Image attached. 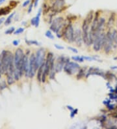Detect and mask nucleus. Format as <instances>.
I'll list each match as a JSON object with an SVG mask.
<instances>
[{
  "label": "nucleus",
  "mask_w": 117,
  "mask_h": 129,
  "mask_svg": "<svg viewBox=\"0 0 117 129\" xmlns=\"http://www.w3.org/2000/svg\"><path fill=\"white\" fill-rule=\"evenodd\" d=\"M7 84L5 81H2L0 82V90H3L5 88H6Z\"/></svg>",
  "instance_id": "cd10ccee"
},
{
  "label": "nucleus",
  "mask_w": 117,
  "mask_h": 129,
  "mask_svg": "<svg viewBox=\"0 0 117 129\" xmlns=\"http://www.w3.org/2000/svg\"><path fill=\"white\" fill-rule=\"evenodd\" d=\"M19 43H20V41L19 40H15V41H14L13 42V44L14 46H18Z\"/></svg>",
  "instance_id": "f704fd0d"
},
{
  "label": "nucleus",
  "mask_w": 117,
  "mask_h": 129,
  "mask_svg": "<svg viewBox=\"0 0 117 129\" xmlns=\"http://www.w3.org/2000/svg\"><path fill=\"white\" fill-rule=\"evenodd\" d=\"M112 39H113V42H114V46H116L117 44V31L116 30H113V31L112 33Z\"/></svg>",
  "instance_id": "aec40b11"
},
{
  "label": "nucleus",
  "mask_w": 117,
  "mask_h": 129,
  "mask_svg": "<svg viewBox=\"0 0 117 129\" xmlns=\"http://www.w3.org/2000/svg\"><path fill=\"white\" fill-rule=\"evenodd\" d=\"M92 11L91 13H89L87 16L86 17L83 21V40L84 43L86 44H89V25L92 22V19H93V14H92Z\"/></svg>",
  "instance_id": "f257e3e1"
},
{
  "label": "nucleus",
  "mask_w": 117,
  "mask_h": 129,
  "mask_svg": "<svg viewBox=\"0 0 117 129\" xmlns=\"http://www.w3.org/2000/svg\"><path fill=\"white\" fill-rule=\"evenodd\" d=\"M82 40H83V36L81 30L80 29H76L73 34V41L76 43L77 46H80L82 43Z\"/></svg>",
  "instance_id": "ddd939ff"
},
{
  "label": "nucleus",
  "mask_w": 117,
  "mask_h": 129,
  "mask_svg": "<svg viewBox=\"0 0 117 129\" xmlns=\"http://www.w3.org/2000/svg\"><path fill=\"white\" fill-rule=\"evenodd\" d=\"M85 68H83V69H81L79 70L78 71V74L77 75V79H81V78H83V76H85Z\"/></svg>",
  "instance_id": "6ab92c4d"
},
{
  "label": "nucleus",
  "mask_w": 117,
  "mask_h": 129,
  "mask_svg": "<svg viewBox=\"0 0 117 129\" xmlns=\"http://www.w3.org/2000/svg\"><path fill=\"white\" fill-rule=\"evenodd\" d=\"M55 47L56 48L57 50H63L64 49V47L62 46H61V45H58V44H55L54 45Z\"/></svg>",
  "instance_id": "72a5a7b5"
},
{
  "label": "nucleus",
  "mask_w": 117,
  "mask_h": 129,
  "mask_svg": "<svg viewBox=\"0 0 117 129\" xmlns=\"http://www.w3.org/2000/svg\"><path fill=\"white\" fill-rule=\"evenodd\" d=\"M114 14H112L111 16V17H110V18H109V22H108V25H112V22H114Z\"/></svg>",
  "instance_id": "c85d7f7f"
},
{
  "label": "nucleus",
  "mask_w": 117,
  "mask_h": 129,
  "mask_svg": "<svg viewBox=\"0 0 117 129\" xmlns=\"http://www.w3.org/2000/svg\"><path fill=\"white\" fill-rule=\"evenodd\" d=\"M1 57H2V59H1V62H2V74H6L11 59L13 58L14 55L9 51L3 50V52H2Z\"/></svg>",
  "instance_id": "f03ea898"
},
{
  "label": "nucleus",
  "mask_w": 117,
  "mask_h": 129,
  "mask_svg": "<svg viewBox=\"0 0 117 129\" xmlns=\"http://www.w3.org/2000/svg\"><path fill=\"white\" fill-rule=\"evenodd\" d=\"M77 112H78L77 109H73V110L71 111V113H70V117H71V118H73L74 116H75L77 113Z\"/></svg>",
  "instance_id": "bb28decb"
},
{
  "label": "nucleus",
  "mask_w": 117,
  "mask_h": 129,
  "mask_svg": "<svg viewBox=\"0 0 117 129\" xmlns=\"http://www.w3.org/2000/svg\"><path fill=\"white\" fill-rule=\"evenodd\" d=\"M14 77L15 80H18L21 77L20 74V72H19L18 70H17L16 69H15L14 72Z\"/></svg>",
  "instance_id": "412c9836"
},
{
  "label": "nucleus",
  "mask_w": 117,
  "mask_h": 129,
  "mask_svg": "<svg viewBox=\"0 0 117 129\" xmlns=\"http://www.w3.org/2000/svg\"><path fill=\"white\" fill-rule=\"evenodd\" d=\"M23 31H24V28H23V27H20V28L17 29H16L14 31V35H19V34L23 33Z\"/></svg>",
  "instance_id": "a878e982"
},
{
  "label": "nucleus",
  "mask_w": 117,
  "mask_h": 129,
  "mask_svg": "<svg viewBox=\"0 0 117 129\" xmlns=\"http://www.w3.org/2000/svg\"><path fill=\"white\" fill-rule=\"evenodd\" d=\"M72 58V59L74 60V61L81 62V63L83 62V61H84V59H83V57H81V56H73Z\"/></svg>",
  "instance_id": "5701e85b"
},
{
  "label": "nucleus",
  "mask_w": 117,
  "mask_h": 129,
  "mask_svg": "<svg viewBox=\"0 0 117 129\" xmlns=\"http://www.w3.org/2000/svg\"><path fill=\"white\" fill-rule=\"evenodd\" d=\"M53 59V54H52V52H49L48 54V55H47L46 59L45 60V63H44V69L42 76V82H43V83L45 82L47 76L50 74L51 63H52V61Z\"/></svg>",
  "instance_id": "7ed1b4c3"
},
{
  "label": "nucleus",
  "mask_w": 117,
  "mask_h": 129,
  "mask_svg": "<svg viewBox=\"0 0 117 129\" xmlns=\"http://www.w3.org/2000/svg\"><path fill=\"white\" fill-rule=\"evenodd\" d=\"M63 69H64V71L65 73L70 74V75H72V74H75V73L79 71L80 67L77 63H74V62L68 61L64 64Z\"/></svg>",
  "instance_id": "20e7f679"
},
{
  "label": "nucleus",
  "mask_w": 117,
  "mask_h": 129,
  "mask_svg": "<svg viewBox=\"0 0 117 129\" xmlns=\"http://www.w3.org/2000/svg\"><path fill=\"white\" fill-rule=\"evenodd\" d=\"M45 35L46 37H48V39H52V40L54 39V36H53L52 31H51L50 30H48V31H47L46 32Z\"/></svg>",
  "instance_id": "4be33fe9"
},
{
  "label": "nucleus",
  "mask_w": 117,
  "mask_h": 129,
  "mask_svg": "<svg viewBox=\"0 0 117 129\" xmlns=\"http://www.w3.org/2000/svg\"><path fill=\"white\" fill-rule=\"evenodd\" d=\"M64 26V19L62 17L57 18L53 21L50 26V29L55 33H58Z\"/></svg>",
  "instance_id": "0eeeda50"
},
{
  "label": "nucleus",
  "mask_w": 117,
  "mask_h": 129,
  "mask_svg": "<svg viewBox=\"0 0 117 129\" xmlns=\"http://www.w3.org/2000/svg\"><path fill=\"white\" fill-rule=\"evenodd\" d=\"M73 34H74V31H73V26L71 24H69L66 27H64L62 36H64V39L68 43H72L73 42Z\"/></svg>",
  "instance_id": "6e6552de"
},
{
  "label": "nucleus",
  "mask_w": 117,
  "mask_h": 129,
  "mask_svg": "<svg viewBox=\"0 0 117 129\" xmlns=\"http://www.w3.org/2000/svg\"><path fill=\"white\" fill-rule=\"evenodd\" d=\"M64 5V0H55L52 5L53 11L58 12Z\"/></svg>",
  "instance_id": "4468645a"
},
{
  "label": "nucleus",
  "mask_w": 117,
  "mask_h": 129,
  "mask_svg": "<svg viewBox=\"0 0 117 129\" xmlns=\"http://www.w3.org/2000/svg\"><path fill=\"white\" fill-rule=\"evenodd\" d=\"M39 0H34V8H36V7L38 5V3Z\"/></svg>",
  "instance_id": "e433bc0d"
},
{
  "label": "nucleus",
  "mask_w": 117,
  "mask_h": 129,
  "mask_svg": "<svg viewBox=\"0 0 117 129\" xmlns=\"http://www.w3.org/2000/svg\"><path fill=\"white\" fill-rule=\"evenodd\" d=\"M23 56H24V54H23V51L22 48H18L15 52V54L14 56V65H15V68L17 70H18L19 66L20 64L21 61L23 59Z\"/></svg>",
  "instance_id": "9d476101"
},
{
  "label": "nucleus",
  "mask_w": 117,
  "mask_h": 129,
  "mask_svg": "<svg viewBox=\"0 0 117 129\" xmlns=\"http://www.w3.org/2000/svg\"><path fill=\"white\" fill-rule=\"evenodd\" d=\"M30 3H31V0H26V1L22 4V7H27L28 5H29Z\"/></svg>",
  "instance_id": "7c9ffc66"
},
{
  "label": "nucleus",
  "mask_w": 117,
  "mask_h": 129,
  "mask_svg": "<svg viewBox=\"0 0 117 129\" xmlns=\"http://www.w3.org/2000/svg\"><path fill=\"white\" fill-rule=\"evenodd\" d=\"M45 61V50L44 48L39 49L36 52V64L38 68Z\"/></svg>",
  "instance_id": "9b49d317"
},
{
  "label": "nucleus",
  "mask_w": 117,
  "mask_h": 129,
  "mask_svg": "<svg viewBox=\"0 0 117 129\" xmlns=\"http://www.w3.org/2000/svg\"><path fill=\"white\" fill-rule=\"evenodd\" d=\"M68 49L69 50H71L72 51V52H73V53H75V54H77V53L78 52V51H77V49H75V48H73V47H68Z\"/></svg>",
  "instance_id": "2f4dec72"
},
{
  "label": "nucleus",
  "mask_w": 117,
  "mask_h": 129,
  "mask_svg": "<svg viewBox=\"0 0 117 129\" xmlns=\"http://www.w3.org/2000/svg\"><path fill=\"white\" fill-rule=\"evenodd\" d=\"M113 46H114V42H113V39H112V33L108 31L105 35V37L104 44H103L105 52L108 54L109 52H111Z\"/></svg>",
  "instance_id": "39448f33"
},
{
  "label": "nucleus",
  "mask_w": 117,
  "mask_h": 129,
  "mask_svg": "<svg viewBox=\"0 0 117 129\" xmlns=\"http://www.w3.org/2000/svg\"><path fill=\"white\" fill-rule=\"evenodd\" d=\"M68 61V59L65 58L64 56L59 57L57 59L56 64H55V72L56 73L61 72L62 69H63V67H64V64Z\"/></svg>",
  "instance_id": "f8f14e48"
},
{
  "label": "nucleus",
  "mask_w": 117,
  "mask_h": 129,
  "mask_svg": "<svg viewBox=\"0 0 117 129\" xmlns=\"http://www.w3.org/2000/svg\"><path fill=\"white\" fill-rule=\"evenodd\" d=\"M25 43L28 44V45H32V44H33V45H36V46H38L39 44H41L38 42H37L36 41H27V40H25Z\"/></svg>",
  "instance_id": "b1692460"
},
{
  "label": "nucleus",
  "mask_w": 117,
  "mask_h": 129,
  "mask_svg": "<svg viewBox=\"0 0 117 129\" xmlns=\"http://www.w3.org/2000/svg\"><path fill=\"white\" fill-rule=\"evenodd\" d=\"M66 107H67V108L68 109V110H70V112H71V111H72L73 110V107H72V106H66Z\"/></svg>",
  "instance_id": "4c0bfd02"
},
{
  "label": "nucleus",
  "mask_w": 117,
  "mask_h": 129,
  "mask_svg": "<svg viewBox=\"0 0 117 129\" xmlns=\"http://www.w3.org/2000/svg\"><path fill=\"white\" fill-rule=\"evenodd\" d=\"M34 5V3L32 2V3H30L29 4V8H28V13H31V12L32 11V9H33V7Z\"/></svg>",
  "instance_id": "c756f323"
},
{
  "label": "nucleus",
  "mask_w": 117,
  "mask_h": 129,
  "mask_svg": "<svg viewBox=\"0 0 117 129\" xmlns=\"http://www.w3.org/2000/svg\"><path fill=\"white\" fill-rule=\"evenodd\" d=\"M37 69L36 64V55L33 54L29 58V77H34L36 71Z\"/></svg>",
  "instance_id": "1a4fd4ad"
},
{
  "label": "nucleus",
  "mask_w": 117,
  "mask_h": 129,
  "mask_svg": "<svg viewBox=\"0 0 117 129\" xmlns=\"http://www.w3.org/2000/svg\"><path fill=\"white\" fill-rule=\"evenodd\" d=\"M15 79H14V75L12 74H7V82L8 85H12L14 83Z\"/></svg>",
  "instance_id": "f3484780"
},
{
  "label": "nucleus",
  "mask_w": 117,
  "mask_h": 129,
  "mask_svg": "<svg viewBox=\"0 0 117 129\" xmlns=\"http://www.w3.org/2000/svg\"><path fill=\"white\" fill-rule=\"evenodd\" d=\"M11 9H12V8L10 6L5 7L0 9V16H2V15H7L9 13H10Z\"/></svg>",
  "instance_id": "dca6fc26"
},
{
  "label": "nucleus",
  "mask_w": 117,
  "mask_h": 129,
  "mask_svg": "<svg viewBox=\"0 0 117 129\" xmlns=\"http://www.w3.org/2000/svg\"><path fill=\"white\" fill-rule=\"evenodd\" d=\"M45 63V61H44ZM44 63H42L41 66L38 67V70L37 73V80L39 82H42V74H43V71H44Z\"/></svg>",
  "instance_id": "2eb2a0df"
},
{
  "label": "nucleus",
  "mask_w": 117,
  "mask_h": 129,
  "mask_svg": "<svg viewBox=\"0 0 117 129\" xmlns=\"http://www.w3.org/2000/svg\"><path fill=\"white\" fill-rule=\"evenodd\" d=\"M15 14H16V13L15 12H14V13H12V14H11L10 16H8V18L6 19V20H5V25H8L11 24V22H12V19H13V18L14 17V16L15 15Z\"/></svg>",
  "instance_id": "a211bd4d"
},
{
  "label": "nucleus",
  "mask_w": 117,
  "mask_h": 129,
  "mask_svg": "<svg viewBox=\"0 0 117 129\" xmlns=\"http://www.w3.org/2000/svg\"><path fill=\"white\" fill-rule=\"evenodd\" d=\"M31 24L32 25H35V17L31 19Z\"/></svg>",
  "instance_id": "c9c22d12"
},
{
  "label": "nucleus",
  "mask_w": 117,
  "mask_h": 129,
  "mask_svg": "<svg viewBox=\"0 0 117 129\" xmlns=\"http://www.w3.org/2000/svg\"><path fill=\"white\" fill-rule=\"evenodd\" d=\"M105 37V33H100V35H98L94 39L93 41V48L94 51L98 52L101 49V48L103 47V44H104Z\"/></svg>",
  "instance_id": "423d86ee"
},
{
  "label": "nucleus",
  "mask_w": 117,
  "mask_h": 129,
  "mask_svg": "<svg viewBox=\"0 0 117 129\" xmlns=\"http://www.w3.org/2000/svg\"><path fill=\"white\" fill-rule=\"evenodd\" d=\"M14 31H15L14 27H11L8 29H7L5 31V33L6 35H10V34H12L13 33H14Z\"/></svg>",
  "instance_id": "393cba45"
},
{
  "label": "nucleus",
  "mask_w": 117,
  "mask_h": 129,
  "mask_svg": "<svg viewBox=\"0 0 117 129\" xmlns=\"http://www.w3.org/2000/svg\"><path fill=\"white\" fill-rule=\"evenodd\" d=\"M84 59L87 60V61H92V60L95 59L94 57H83Z\"/></svg>",
  "instance_id": "473e14b6"
},
{
  "label": "nucleus",
  "mask_w": 117,
  "mask_h": 129,
  "mask_svg": "<svg viewBox=\"0 0 117 129\" xmlns=\"http://www.w3.org/2000/svg\"><path fill=\"white\" fill-rule=\"evenodd\" d=\"M5 21V18H0V25L3 23V22Z\"/></svg>",
  "instance_id": "58836bf2"
},
{
  "label": "nucleus",
  "mask_w": 117,
  "mask_h": 129,
  "mask_svg": "<svg viewBox=\"0 0 117 129\" xmlns=\"http://www.w3.org/2000/svg\"><path fill=\"white\" fill-rule=\"evenodd\" d=\"M5 2V0H0V5H2V4H3Z\"/></svg>",
  "instance_id": "ea45409f"
}]
</instances>
